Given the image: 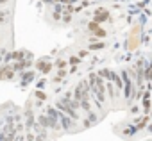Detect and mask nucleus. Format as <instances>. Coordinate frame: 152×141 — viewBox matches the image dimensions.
Listing matches in <instances>:
<instances>
[{"label":"nucleus","mask_w":152,"mask_h":141,"mask_svg":"<svg viewBox=\"0 0 152 141\" xmlns=\"http://www.w3.org/2000/svg\"><path fill=\"white\" fill-rule=\"evenodd\" d=\"M56 109L59 111V113H63V114H66V116H70L73 121H77L81 116L77 114V111H75V109H72L64 100H57V104H56Z\"/></svg>","instance_id":"1"},{"label":"nucleus","mask_w":152,"mask_h":141,"mask_svg":"<svg viewBox=\"0 0 152 141\" xmlns=\"http://www.w3.org/2000/svg\"><path fill=\"white\" fill-rule=\"evenodd\" d=\"M138 45H140V27H134V29L131 31L127 48H129V50H134V48H138Z\"/></svg>","instance_id":"2"},{"label":"nucleus","mask_w":152,"mask_h":141,"mask_svg":"<svg viewBox=\"0 0 152 141\" xmlns=\"http://www.w3.org/2000/svg\"><path fill=\"white\" fill-rule=\"evenodd\" d=\"M109 18V11L107 9H104V7H100V9H97L95 11V23H100V22H106Z\"/></svg>","instance_id":"3"},{"label":"nucleus","mask_w":152,"mask_h":141,"mask_svg":"<svg viewBox=\"0 0 152 141\" xmlns=\"http://www.w3.org/2000/svg\"><path fill=\"white\" fill-rule=\"evenodd\" d=\"M13 68L11 66H4V68H0V79H11L13 77Z\"/></svg>","instance_id":"4"},{"label":"nucleus","mask_w":152,"mask_h":141,"mask_svg":"<svg viewBox=\"0 0 152 141\" xmlns=\"http://www.w3.org/2000/svg\"><path fill=\"white\" fill-rule=\"evenodd\" d=\"M59 121H61V125H63L64 129H70V127H73V123H72V118H70V116H64L63 113H59Z\"/></svg>","instance_id":"5"},{"label":"nucleus","mask_w":152,"mask_h":141,"mask_svg":"<svg viewBox=\"0 0 152 141\" xmlns=\"http://www.w3.org/2000/svg\"><path fill=\"white\" fill-rule=\"evenodd\" d=\"M36 66H38V70H39L41 73H48L50 70H52V64H50V63H45V61H39Z\"/></svg>","instance_id":"6"},{"label":"nucleus","mask_w":152,"mask_h":141,"mask_svg":"<svg viewBox=\"0 0 152 141\" xmlns=\"http://www.w3.org/2000/svg\"><path fill=\"white\" fill-rule=\"evenodd\" d=\"M147 123H148V116H143V118H140L138 120V123H136V130H143L145 127H147Z\"/></svg>","instance_id":"7"},{"label":"nucleus","mask_w":152,"mask_h":141,"mask_svg":"<svg viewBox=\"0 0 152 141\" xmlns=\"http://www.w3.org/2000/svg\"><path fill=\"white\" fill-rule=\"evenodd\" d=\"M106 89H107V95H109V98H115V84L107 82V84H106Z\"/></svg>","instance_id":"8"},{"label":"nucleus","mask_w":152,"mask_h":141,"mask_svg":"<svg viewBox=\"0 0 152 141\" xmlns=\"http://www.w3.org/2000/svg\"><path fill=\"white\" fill-rule=\"evenodd\" d=\"M27 64H29V61H22V63L15 64V66H13V72H20V70H23V68H25Z\"/></svg>","instance_id":"9"},{"label":"nucleus","mask_w":152,"mask_h":141,"mask_svg":"<svg viewBox=\"0 0 152 141\" xmlns=\"http://www.w3.org/2000/svg\"><path fill=\"white\" fill-rule=\"evenodd\" d=\"M99 29H100L99 23H95V22H90V23H88V31H90V32H97Z\"/></svg>","instance_id":"10"},{"label":"nucleus","mask_w":152,"mask_h":141,"mask_svg":"<svg viewBox=\"0 0 152 141\" xmlns=\"http://www.w3.org/2000/svg\"><path fill=\"white\" fill-rule=\"evenodd\" d=\"M104 47H106V43H104V41H100V43H91V45H90V48H91V50H100V48H104Z\"/></svg>","instance_id":"11"},{"label":"nucleus","mask_w":152,"mask_h":141,"mask_svg":"<svg viewBox=\"0 0 152 141\" xmlns=\"http://www.w3.org/2000/svg\"><path fill=\"white\" fill-rule=\"evenodd\" d=\"M23 54H25L23 50H18V52H13V55H11V57H13V59H18V61H22V59H23Z\"/></svg>","instance_id":"12"},{"label":"nucleus","mask_w":152,"mask_h":141,"mask_svg":"<svg viewBox=\"0 0 152 141\" xmlns=\"http://www.w3.org/2000/svg\"><path fill=\"white\" fill-rule=\"evenodd\" d=\"M97 120H99V116H97L95 113H91V111H90V113H88V120H86V121H90V123H95Z\"/></svg>","instance_id":"13"},{"label":"nucleus","mask_w":152,"mask_h":141,"mask_svg":"<svg viewBox=\"0 0 152 141\" xmlns=\"http://www.w3.org/2000/svg\"><path fill=\"white\" fill-rule=\"evenodd\" d=\"M64 75H66V72H64V70H59V73H57V75L54 77V81H56V82H59V81H61V79H63Z\"/></svg>","instance_id":"14"},{"label":"nucleus","mask_w":152,"mask_h":141,"mask_svg":"<svg viewBox=\"0 0 152 141\" xmlns=\"http://www.w3.org/2000/svg\"><path fill=\"white\" fill-rule=\"evenodd\" d=\"M93 34H95V36H97V38H104V36H106V31H104V29H102V27H100V29H99V31H97V32H93Z\"/></svg>","instance_id":"15"},{"label":"nucleus","mask_w":152,"mask_h":141,"mask_svg":"<svg viewBox=\"0 0 152 141\" xmlns=\"http://www.w3.org/2000/svg\"><path fill=\"white\" fill-rule=\"evenodd\" d=\"M143 109H145V113L150 109V100L148 98H143Z\"/></svg>","instance_id":"16"},{"label":"nucleus","mask_w":152,"mask_h":141,"mask_svg":"<svg viewBox=\"0 0 152 141\" xmlns=\"http://www.w3.org/2000/svg\"><path fill=\"white\" fill-rule=\"evenodd\" d=\"M32 79H34V73H32V72L23 75V82H27V81H32Z\"/></svg>","instance_id":"17"},{"label":"nucleus","mask_w":152,"mask_h":141,"mask_svg":"<svg viewBox=\"0 0 152 141\" xmlns=\"http://www.w3.org/2000/svg\"><path fill=\"white\" fill-rule=\"evenodd\" d=\"M36 97H38V98H39V100H47V95H45V93H43V91H39V89H38V91H36Z\"/></svg>","instance_id":"18"},{"label":"nucleus","mask_w":152,"mask_h":141,"mask_svg":"<svg viewBox=\"0 0 152 141\" xmlns=\"http://www.w3.org/2000/svg\"><path fill=\"white\" fill-rule=\"evenodd\" d=\"M56 66H57V68H61V70H63V68H64V66H66V61H63V59H59V61H57V63H56Z\"/></svg>","instance_id":"19"},{"label":"nucleus","mask_w":152,"mask_h":141,"mask_svg":"<svg viewBox=\"0 0 152 141\" xmlns=\"http://www.w3.org/2000/svg\"><path fill=\"white\" fill-rule=\"evenodd\" d=\"M70 64H72V66L79 64V57H73V55H72V57H70Z\"/></svg>","instance_id":"20"},{"label":"nucleus","mask_w":152,"mask_h":141,"mask_svg":"<svg viewBox=\"0 0 152 141\" xmlns=\"http://www.w3.org/2000/svg\"><path fill=\"white\" fill-rule=\"evenodd\" d=\"M86 55H88V52H86V50H81V52H79V57H86Z\"/></svg>","instance_id":"21"},{"label":"nucleus","mask_w":152,"mask_h":141,"mask_svg":"<svg viewBox=\"0 0 152 141\" xmlns=\"http://www.w3.org/2000/svg\"><path fill=\"white\" fill-rule=\"evenodd\" d=\"M0 4H7V0H0Z\"/></svg>","instance_id":"22"}]
</instances>
